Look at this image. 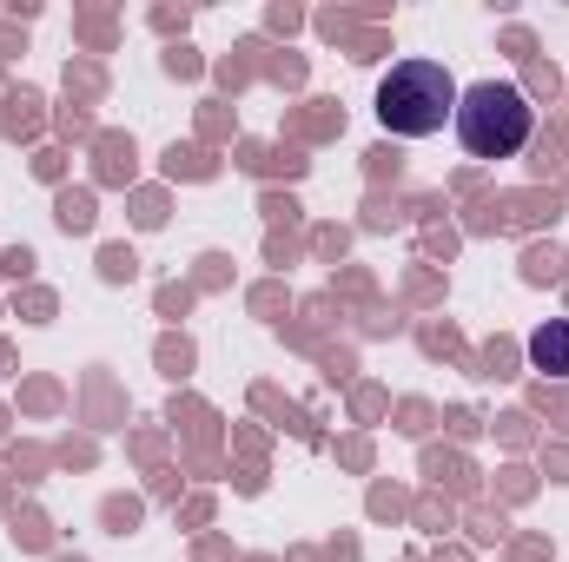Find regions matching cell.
<instances>
[{
  "instance_id": "obj_1",
  "label": "cell",
  "mask_w": 569,
  "mask_h": 562,
  "mask_svg": "<svg viewBox=\"0 0 569 562\" xmlns=\"http://www.w3.org/2000/svg\"><path fill=\"white\" fill-rule=\"evenodd\" d=\"M457 100H463V87L450 80L443 60H398V67L378 80V120H385L398 140H430V133H443V120H457Z\"/></svg>"
},
{
  "instance_id": "obj_2",
  "label": "cell",
  "mask_w": 569,
  "mask_h": 562,
  "mask_svg": "<svg viewBox=\"0 0 569 562\" xmlns=\"http://www.w3.org/2000/svg\"><path fill=\"white\" fill-rule=\"evenodd\" d=\"M537 133V107L510 80H477L457 100V140L470 159H517Z\"/></svg>"
},
{
  "instance_id": "obj_3",
  "label": "cell",
  "mask_w": 569,
  "mask_h": 562,
  "mask_svg": "<svg viewBox=\"0 0 569 562\" xmlns=\"http://www.w3.org/2000/svg\"><path fill=\"white\" fill-rule=\"evenodd\" d=\"M523 351H530V371H537V378H569V318L537 324Z\"/></svg>"
}]
</instances>
